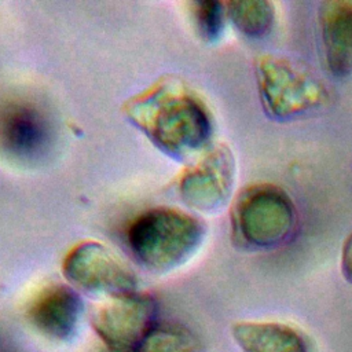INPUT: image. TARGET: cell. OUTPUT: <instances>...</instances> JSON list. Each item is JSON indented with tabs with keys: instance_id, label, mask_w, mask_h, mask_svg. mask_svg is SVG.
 Masks as SVG:
<instances>
[{
	"instance_id": "cell-1",
	"label": "cell",
	"mask_w": 352,
	"mask_h": 352,
	"mask_svg": "<svg viewBox=\"0 0 352 352\" xmlns=\"http://www.w3.org/2000/svg\"><path fill=\"white\" fill-rule=\"evenodd\" d=\"M125 117L161 151L186 160L209 147L213 131L210 111L183 81L165 77L124 106Z\"/></svg>"
},
{
	"instance_id": "cell-2",
	"label": "cell",
	"mask_w": 352,
	"mask_h": 352,
	"mask_svg": "<svg viewBox=\"0 0 352 352\" xmlns=\"http://www.w3.org/2000/svg\"><path fill=\"white\" fill-rule=\"evenodd\" d=\"M205 236L204 223L176 208H153L128 227L126 241L136 260L155 272H168L188 261Z\"/></svg>"
},
{
	"instance_id": "cell-3",
	"label": "cell",
	"mask_w": 352,
	"mask_h": 352,
	"mask_svg": "<svg viewBox=\"0 0 352 352\" xmlns=\"http://www.w3.org/2000/svg\"><path fill=\"white\" fill-rule=\"evenodd\" d=\"M296 223L292 198L270 183L245 187L231 209L232 236L249 249H272L285 243L294 232Z\"/></svg>"
},
{
	"instance_id": "cell-4",
	"label": "cell",
	"mask_w": 352,
	"mask_h": 352,
	"mask_svg": "<svg viewBox=\"0 0 352 352\" xmlns=\"http://www.w3.org/2000/svg\"><path fill=\"white\" fill-rule=\"evenodd\" d=\"M254 72L263 107L275 120H290L329 102L324 84L286 58L261 55Z\"/></svg>"
},
{
	"instance_id": "cell-5",
	"label": "cell",
	"mask_w": 352,
	"mask_h": 352,
	"mask_svg": "<svg viewBox=\"0 0 352 352\" xmlns=\"http://www.w3.org/2000/svg\"><path fill=\"white\" fill-rule=\"evenodd\" d=\"M62 272L72 286L95 296L110 298L136 292L138 279L133 271L96 241L74 246L63 260Z\"/></svg>"
},
{
	"instance_id": "cell-6",
	"label": "cell",
	"mask_w": 352,
	"mask_h": 352,
	"mask_svg": "<svg viewBox=\"0 0 352 352\" xmlns=\"http://www.w3.org/2000/svg\"><path fill=\"white\" fill-rule=\"evenodd\" d=\"M157 301L150 294L126 293L107 298L92 315V327L111 351H136L157 326Z\"/></svg>"
},
{
	"instance_id": "cell-7",
	"label": "cell",
	"mask_w": 352,
	"mask_h": 352,
	"mask_svg": "<svg viewBox=\"0 0 352 352\" xmlns=\"http://www.w3.org/2000/svg\"><path fill=\"white\" fill-rule=\"evenodd\" d=\"M55 129L48 113L25 99L0 104V150L19 162H37L54 143Z\"/></svg>"
},
{
	"instance_id": "cell-8",
	"label": "cell",
	"mask_w": 352,
	"mask_h": 352,
	"mask_svg": "<svg viewBox=\"0 0 352 352\" xmlns=\"http://www.w3.org/2000/svg\"><path fill=\"white\" fill-rule=\"evenodd\" d=\"M234 158L224 144L209 146L183 172L179 192L184 204L195 210H219L230 197L234 183Z\"/></svg>"
},
{
	"instance_id": "cell-9",
	"label": "cell",
	"mask_w": 352,
	"mask_h": 352,
	"mask_svg": "<svg viewBox=\"0 0 352 352\" xmlns=\"http://www.w3.org/2000/svg\"><path fill=\"white\" fill-rule=\"evenodd\" d=\"M82 301L80 294L67 285H50L38 292L28 308L30 324L44 337L66 342L80 326Z\"/></svg>"
},
{
	"instance_id": "cell-10",
	"label": "cell",
	"mask_w": 352,
	"mask_h": 352,
	"mask_svg": "<svg viewBox=\"0 0 352 352\" xmlns=\"http://www.w3.org/2000/svg\"><path fill=\"white\" fill-rule=\"evenodd\" d=\"M327 70L337 78L352 73V1H324L318 12Z\"/></svg>"
},
{
	"instance_id": "cell-11",
	"label": "cell",
	"mask_w": 352,
	"mask_h": 352,
	"mask_svg": "<svg viewBox=\"0 0 352 352\" xmlns=\"http://www.w3.org/2000/svg\"><path fill=\"white\" fill-rule=\"evenodd\" d=\"M242 352H308L305 337L294 327L271 320H242L231 327Z\"/></svg>"
},
{
	"instance_id": "cell-12",
	"label": "cell",
	"mask_w": 352,
	"mask_h": 352,
	"mask_svg": "<svg viewBox=\"0 0 352 352\" xmlns=\"http://www.w3.org/2000/svg\"><path fill=\"white\" fill-rule=\"evenodd\" d=\"M227 18L245 36L260 38L267 36L275 22L274 6L265 0H242L226 3Z\"/></svg>"
},
{
	"instance_id": "cell-13",
	"label": "cell",
	"mask_w": 352,
	"mask_h": 352,
	"mask_svg": "<svg viewBox=\"0 0 352 352\" xmlns=\"http://www.w3.org/2000/svg\"><path fill=\"white\" fill-rule=\"evenodd\" d=\"M198 338L180 324L155 326L138 352H199Z\"/></svg>"
},
{
	"instance_id": "cell-14",
	"label": "cell",
	"mask_w": 352,
	"mask_h": 352,
	"mask_svg": "<svg viewBox=\"0 0 352 352\" xmlns=\"http://www.w3.org/2000/svg\"><path fill=\"white\" fill-rule=\"evenodd\" d=\"M190 12L198 34L208 43H214L223 33L227 18L226 4L220 1H192Z\"/></svg>"
},
{
	"instance_id": "cell-15",
	"label": "cell",
	"mask_w": 352,
	"mask_h": 352,
	"mask_svg": "<svg viewBox=\"0 0 352 352\" xmlns=\"http://www.w3.org/2000/svg\"><path fill=\"white\" fill-rule=\"evenodd\" d=\"M341 271L346 282L352 285V232L345 239L341 250Z\"/></svg>"
},
{
	"instance_id": "cell-16",
	"label": "cell",
	"mask_w": 352,
	"mask_h": 352,
	"mask_svg": "<svg viewBox=\"0 0 352 352\" xmlns=\"http://www.w3.org/2000/svg\"><path fill=\"white\" fill-rule=\"evenodd\" d=\"M107 352H136V351H111V349H107Z\"/></svg>"
}]
</instances>
